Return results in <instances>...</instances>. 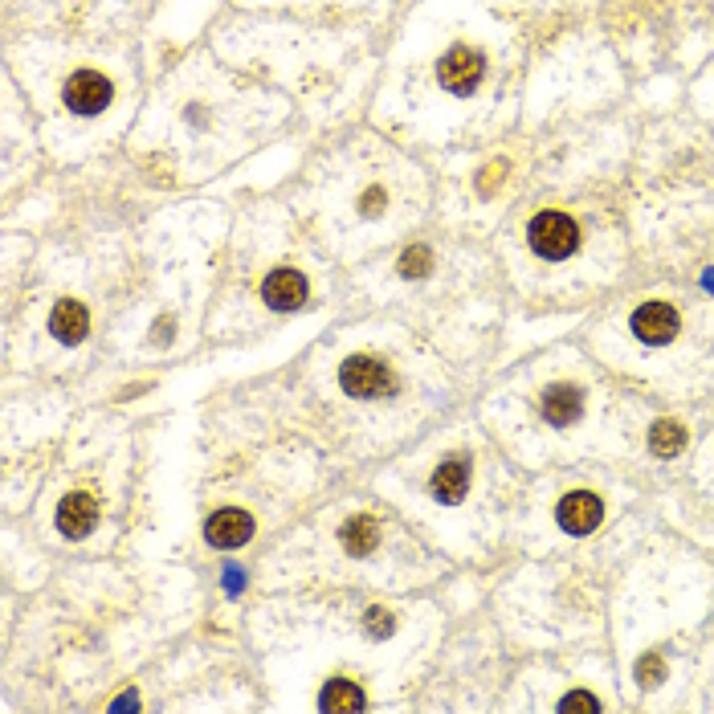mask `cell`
I'll return each instance as SVG.
<instances>
[{"label":"cell","instance_id":"cell-1","mask_svg":"<svg viewBox=\"0 0 714 714\" xmlns=\"http://www.w3.org/2000/svg\"><path fill=\"white\" fill-rule=\"evenodd\" d=\"M527 237H531V249L539 253V258H547V262L568 258V253H576V245H580V229L564 213H539L531 221Z\"/></svg>","mask_w":714,"mask_h":714},{"label":"cell","instance_id":"cell-2","mask_svg":"<svg viewBox=\"0 0 714 714\" xmlns=\"http://www.w3.org/2000/svg\"><path fill=\"white\" fill-rule=\"evenodd\" d=\"M339 384H343V392L360 396V400H376L392 388V376L380 360H372V355H351V360H343V368H339Z\"/></svg>","mask_w":714,"mask_h":714},{"label":"cell","instance_id":"cell-3","mask_svg":"<svg viewBox=\"0 0 714 714\" xmlns=\"http://www.w3.org/2000/svg\"><path fill=\"white\" fill-rule=\"evenodd\" d=\"M482 70H486L482 54H474V49H466V45H457L453 54L441 58V86L453 90V94H474L478 82H482Z\"/></svg>","mask_w":714,"mask_h":714},{"label":"cell","instance_id":"cell-4","mask_svg":"<svg viewBox=\"0 0 714 714\" xmlns=\"http://www.w3.org/2000/svg\"><path fill=\"white\" fill-rule=\"evenodd\" d=\"M107 102H111V82L94 70H82L66 82V107L78 111V115H94V111L107 107Z\"/></svg>","mask_w":714,"mask_h":714},{"label":"cell","instance_id":"cell-5","mask_svg":"<svg viewBox=\"0 0 714 714\" xmlns=\"http://www.w3.org/2000/svg\"><path fill=\"white\" fill-rule=\"evenodd\" d=\"M678 331V311L670 302H645L633 315V335L641 343H670Z\"/></svg>","mask_w":714,"mask_h":714},{"label":"cell","instance_id":"cell-6","mask_svg":"<svg viewBox=\"0 0 714 714\" xmlns=\"http://www.w3.org/2000/svg\"><path fill=\"white\" fill-rule=\"evenodd\" d=\"M600 519H604V506L588 490H572L564 502H559V527H564L568 535H588V531H596Z\"/></svg>","mask_w":714,"mask_h":714},{"label":"cell","instance_id":"cell-7","mask_svg":"<svg viewBox=\"0 0 714 714\" xmlns=\"http://www.w3.org/2000/svg\"><path fill=\"white\" fill-rule=\"evenodd\" d=\"M204 535H209L213 547H241L253 535V519L245 510H217L209 527H204Z\"/></svg>","mask_w":714,"mask_h":714},{"label":"cell","instance_id":"cell-8","mask_svg":"<svg viewBox=\"0 0 714 714\" xmlns=\"http://www.w3.org/2000/svg\"><path fill=\"white\" fill-rule=\"evenodd\" d=\"M262 294H266V302L274 306V311H294V306L306 302V278L294 274V270H274L266 278Z\"/></svg>","mask_w":714,"mask_h":714},{"label":"cell","instance_id":"cell-9","mask_svg":"<svg viewBox=\"0 0 714 714\" xmlns=\"http://www.w3.org/2000/svg\"><path fill=\"white\" fill-rule=\"evenodd\" d=\"M94 523H98V502H94L90 494H70V498H62V506H58V527H62L66 535L82 539Z\"/></svg>","mask_w":714,"mask_h":714},{"label":"cell","instance_id":"cell-10","mask_svg":"<svg viewBox=\"0 0 714 714\" xmlns=\"http://www.w3.org/2000/svg\"><path fill=\"white\" fill-rule=\"evenodd\" d=\"M49 327H54V335L62 343H82L86 339V327H90V315H86V306L74 302V298H62L54 306V315H49Z\"/></svg>","mask_w":714,"mask_h":714},{"label":"cell","instance_id":"cell-11","mask_svg":"<svg viewBox=\"0 0 714 714\" xmlns=\"http://www.w3.org/2000/svg\"><path fill=\"white\" fill-rule=\"evenodd\" d=\"M580 408H584V400H580V388H572V384H555L543 396V417L551 425H572L580 417Z\"/></svg>","mask_w":714,"mask_h":714},{"label":"cell","instance_id":"cell-12","mask_svg":"<svg viewBox=\"0 0 714 714\" xmlns=\"http://www.w3.org/2000/svg\"><path fill=\"white\" fill-rule=\"evenodd\" d=\"M466 478H470V466L462 462V457H457V462H445V466L433 474V494H437V502H462Z\"/></svg>","mask_w":714,"mask_h":714},{"label":"cell","instance_id":"cell-13","mask_svg":"<svg viewBox=\"0 0 714 714\" xmlns=\"http://www.w3.org/2000/svg\"><path fill=\"white\" fill-rule=\"evenodd\" d=\"M376 543H380V527H376V519H368V515L351 519V523L343 527V547H347L351 555H368V551H376Z\"/></svg>","mask_w":714,"mask_h":714},{"label":"cell","instance_id":"cell-14","mask_svg":"<svg viewBox=\"0 0 714 714\" xmlns=\"http://www.w3.org/2000/svg\"><path fill=\"white\" fill-rule=\"evenodd\" d=\"M682 445H686V429H682L678 421H657V425H653L649 449H653L657 457H674V453H682Z\"/></svg>","mask_w":714,"mask_h":714},{"label":"cell","instance_id":"cell-15","mask_svg":"<svg viewBox=\"0 0 714 714\" xmlns=\"http://www.w3.org/2000/svg\"><path fill=\"white\" fill-rule=\"evenodd\" d=\"M364 706V694L355 690L351 682H331L327 694H323V710H355Z\"/></svg>","mask_w":714,"mask_h":714},{"label":"cell","instance_id":"cell-16","mask_svg":"<svg viewBox=\"0 0 714 714\" xmlns=\"http://www.w3.org/2000/svg\"><path fill=\"white\" fill-rule=\"evenodd\" d=\"M425 270H429V249H408L400 274H404V278H417V274H425Z\"/></svg>","mask_w":714,"mask_h":714},{"label":"cell","instance_id":"cell-17","mask_svg":"<svg viewBox=\"0 0 714 714\" xmlns=\"http://www.w3.org/2000/svg\"><path fill=\"white\" fill-rule=\"evenodd\" d=\"M559 710H600V702L592 694H568L564 702H559Z\"/></svg>","mask_w":714,"mask_h":714},{"label":"cell","instance_id":"cell-18","mask_svg":"<svg viewBox=\"0 0 714 714\" xmlns=\"http://www.w3.org/2000/svg\"><path fill=\"white\" fill-rule=\"evenodd\" d=\"M368 633H372V637H384V633H392V617H384L380 608H372V612H368Z\"/></svg>","mask_w":714,"mask_h":714},{"label":"cell","instance_id":"cell-19","mask_svg":"<svg viewBox=\"0 0 714 714\" xmlns=\"http://www.w3.org/2000/svg\"><path fill=\"white\" fill-rule=\"evenodd\" d=\"M637 674H641V682L661 678V661H657V657H653V661H641V670H637Z\"/></svg>","mask_w":714,"mask_h":714},{"label":"cell","instance_id":"cell-20","mask_svg":"<svg viewBox=\"0 0 714 714\" xmlns=\"http://www.w3.org/2000/svg\"><path fill=\"white\" fill-rule=\"evenodd\" d=\"M376 209H380V192L372 188V192H368V200H364V213H376Z\"/></svg>","mask_w":714,"mask_h":714}]
</instances>
